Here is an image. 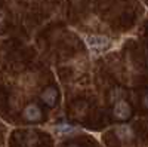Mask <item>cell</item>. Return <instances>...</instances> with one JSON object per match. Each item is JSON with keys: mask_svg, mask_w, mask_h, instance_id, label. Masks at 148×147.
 <instances>
[{"mask_svg": "<svg viewBox=\"0 0 148 147\" xmlns=\"http://www.w3.org/2000/svg\"><path fill=\"white\" fill-rule=\"evenodd\" d=\"M130 115H132L130 106H129L125 100H119V101L116 103V106H114V116H116V119L123 122V120L129 119Z\"/></svg>", "mask_w": 148, "mask_h": 147, "instance_id": "7a4b0ae2", "label": "cell"}, {"mask_svg": "<svg viewBox=\"0 0 148 147\" xmlns=\"http://www.w3.org/2000/svg\"><path fill=\"white\" fill-rule=\"evenodd\" d=\"M67 147H79L77 144H70V146H67Z\"/></svg>", "mask_w": 148, "mask_h": 147, "instance_id": "277c9868", "label": "cell"}, {"mask_svg": "<svg viewBox=\"0 0 148 147\" xmlns=\"http://www.w3.org/2000/svg\"><path fill=\"white\" fill-rule=\"evenodd\" d=\"M22 117L25 119L27 122H40L43 119V112H42V108L37 106V104H28L25 108H24V112H22Z\"/></svg>", "mask_w": 148, "mask_h": 147, "instance_id": "6da1fadb", "label": "cell"}, {"mask_svg": "<svg viewBox=\"0 0 148 147\" xmlns=\"http://www.w3.org/2000/svg\"><path fill=\"white\" fill-rule=\"evenodd\" d=\"M40 100H42L46 106L53 107V106L56 104V101H58V92H56V89H55L53 86L46 88V89L40 94Z\"/></svg>", "mask_w": 148, "mask_h": 147, "instance_id": "3957f363", "label": "cell"}]
</instances>
